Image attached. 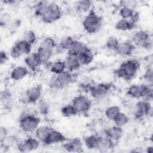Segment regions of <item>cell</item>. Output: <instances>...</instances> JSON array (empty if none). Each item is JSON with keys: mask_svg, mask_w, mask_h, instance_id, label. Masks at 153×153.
<instances>
[{"mask_svg": "<svg viewBox=\"0 0 153 153\" xmlns=\"http://www.w3.org/2000/svg\"><path fill=\"white\" fill-rule=\"evenodd\" d=\"M21 24V21L19 19H16L15 20H13L12 22L11 23L8 29H16L18 28Z\"/></svg>", "mask_w": 153, "mask_h": 153, "instance_id": "46", "label": "cell"}, {"mask_svg": "<svg viewBox=\"0 0 153 153\" xmlns=\"http://www.w3.org/2000/svg\"><path fill=\"white\" fill-rule=\"evenodd\" d=\"M131 42L134 46L142 47L146 49H151L152 45V36L148 32L140 30L136 31L131 36Z\"/></svg>", "mask_w": 153, "mask_h": 153, "instance_id": "5", "label": "cell"}, {"mask_svg": "<svg viewBox=\"0 0 153 153\" xmlns=\"http://www.w3.org/2000/svg\"><path fill=\"white\" fill-rule=\"evenodd\" d=\"M135 49V46L133 44L129 41H127L120 43L116 51L118 54L121 56H130Z\"/></svg>", "mask_w": 153, "mask_h": 153, "instance_id": "15", "label": "cell"}, {"mask_svg": "<svg viewBox=\"0 0 153 153\" xmlns=\"http://www.w3.org/2000/svg\"><path fill=\"white\" fill-rule=\"evenodd\" d=\"M64 62L66 66V71L71 72H74L76 71L81 66L79 63L78 60H77L76 57L75 56L68 55Z\"/></svg>", "mask_w": 153, "mask_h": 153, "instance_id": "22", "label": "cell"}, {"mask_svg": "<svg viewBox=\"0 0 153 153\" xmlns=\"http://www.w3.org/2000/svg\"><path fill=\"white\" fill-rule=\"evenodd\" d=\"M38 54L41 63H47L53 54V51L39 46L37 50Z\"/></svg>", "mask_w": 153, "mask_h": 153, "instance_id": "25", "label": "cell"}, {"mask_svg": "<svg viewBox=\"0 0 153 153\" xmlns=\"http://www.w3.org/2000/svg\"><path fill=\"white\" fill-rule=\"evenodd\" d=\"M102 136L97 135H90L84 138V143L88 149H99Z\"/></svg>", "mask_w": 153, "mask_h": 153, "instance_id": "20", "label": "cell"}, {"mask_svg": "<svg viewBox=\"0 0 153 153\" xmlns=\"http://www.w3.org/2000/svg\"><path fill=\"white\" fill-rule=\"evenodd\" d=\"M40 118L27 112H23L19 118V126L25 132L30 133L35 131L39 127Z\"/></svg>", "mask_w": 153, "mask_h": 153, "instance_id": "3", "label": "cell"}, {"mask_svg": "<svg viewBox=\"0 0 153 153\" xmlns=\"http://www.w3.org/2000/svg\"><path fill=\"white\" fill-rule=\"evenodd\" d=\"M62 114L66 117H69L76 115L78 113L72 104H69L63 106L61 109Z\"/></svg>", "mask_w": 153, "mask_h": 153, "instance_id": "36", "label": "cell"}, {"mask_svg": "<svg viewBox=\"0 0 153 153\" xmlns=\"http://www.w3.org/2000/svg\"><path fill=\"white\" fill-rule=\"evenodd\" d=\"M39 141L36 138L28 137L27 139L20 142L17 146V149L22 152H30L37 149L39 145Z\"/></svg>", "mask_w": 153, "mask_h": 153, "instance_id": "10", "label": "cell"}, {"mask_svg": "<svg viewBox=\"0 0 153 153\" xmlns=\"http://www.w3.org/2000/svg\"><path fill=\"white\" fill-rule=\"evenodd\" d=\"M32 45L25 39L19 40L15 43L10 50V55L14 59H17L23 54H29Z\"/></svg>", "mask_w": 153, "mask_h": 153, "instance_id": "7", "label": "cell"}, {"mask_svg": "<svg viewBox=\"0 0 153 153\" xmlns=\"http://www.w3.org/2000/svg\"><path fill=\"white\" fill-rule=\"evenodd\" d=\"M120 108L115 105L108 107L105 111V115L109 120H114L117 115L120 112Z\"/></svg>", "mask_w": 153, "mask_h": 153, "instance_id": "32", "label": "cell"}, {"mask_svg": "<svg viewBox=\"0 0 153 153\" xmlns=\"http://www.w3.org/2000/svg\"><path fill=\"white\" fill-rule=\"evenodd\" d=\"M127 94L135 99H140L143 97V84L131 85L127 90Z\"/></svg>", "mask_w": 153, "mask_h": 153, "instance_id": "23", "label": "cell"}, {"mask_svg": "<svg viewBox=\"0 0 153 153\" xmlns=\"http://www.w3.org/2000/svg\"><path fill=\"white\" fill-rule=\"evenodd\" d=\"M76 57L81 65H85L90 63L93 61L94 56L90 49L88 48L85 51L78 55Z\"/></svg>", "mask_w": 153, "mask_h": 153, "instance_id": "26", "label": "cell"}, {"mask_svg": "<svg viewBox=\"0 0 153 153\" xmlns=\"http://www.w3.org/2000/svg\"><path fill=\"white\" fill-rule=\"evenodd\" d=\"M7 136H8L7 129L4 126H1V127H0V144L3 143L5 142Z\"/></svg>", "mask_w": 153, "mask_h": 153, "instance_id": "45", "label": "cell"}, {"mask_svg": "<svg viewBox=\"0 0 153 153\" xmlns=\"http://www.w3.org/2000/svg\"><path fill=\"white\" fill-rule=\"evenodd\" d=\"M113 121L115 126L122 127L128 122L129 118L126 114L120 112Z\"/></svg>", "mask_w": 153, "mask_h": 153, "instance_id": "33", "label": "cell"}, {"mask_svg": "<svg viewBox=\"0 0 153 153\" xmlns=\"http://www.w3.org/2000/svg\"><path fill=\"white\" fill-rule=\"evenodd\" d=\"M121 7H126L133 10L137 7L138 2L136 0H123L120 2Z\"/></svg>", "mask_w": 153, "mask_h": 153, "instance_id": "42", "label": "cell"}, {"mask_svg": "<svg viewBox=\"0 0 153 153\" xmlns=\"http://www.w3.org/2000/svg\"><path fill=\"white\" fill-rule=\"evenodd\" d=\"M24 60L26 66L33 71H35L42 64L36 52L28 54Z\"/></svg>", "mask_w": 153, "mask_h": 153, "instance_id": "16", "label": "cell"}, {"mask_svg": "<svg viewBox=\"0 0 153 153\" xmlns=\"http://www.w3.org/2000/svg\"><path fill=\"white\" fill-rule=\"evenodd\" d=\"M12 21V17L9 13H4L1 14L0 19V25L1 27L8 28Z\"/></svg>", "mask_w": 153, "mask_h": 153, "instance_id": "38", "label": "cell"}, {"mask_svg": "<svg viewBox=\"0 0 153 153\" xmlns=\"http://www.w3.org/2000/svg\"><path fill=\"white\" fill-rule=\"evenodd\" d=\"M72 105L74 106L78 114H86L91 108V102L87 97L79 95L74 98Z\"/></svg>", "mask_w": 153, "mask_h": 153, "instance_id": "8", "label": "cell"}, {"mask_svg": "<svg viewBox=\"0 0 153 153\" xmlns=\"http://www.w3.org/2000/svg\"><path fill=\"white\" fill-rule=\"evenodd\" d=\"M66 139L65 136L60 131L51 129L47 139L43 144L45 145H49L54 143H62L66 141Z\"/></svg>", "mask_w": 153, "mask_h": 153, "instance_id": "12", "label": "cell"}, {"mask_svg": "<svg viewBox=\"0 0 153 153\" xmlns=\"http://www.w3.org/2000/svg\"><path fill=\"white\" fill-rule=\"evenodd\" d=\"M49 2L47 1H39L38 2L35 7V15L37 17H41L43 14L45 13L48 6Z\"/></svg>", "mask_w": 153, "mask_h": 153, "instance_id": "30", "label": "cell"}, {"mask_svg": "<svg viewBox=\"0 0 153 153\" xmlns=\"http://www.w3.org/2000/svg\"><path fill=\"white\" fill-rule=\"evenodd\" d=\"M50 71L55 75L60 74L66 71V66L64 61L57 60L51 64L50 66Z\"/></svg>", "mask_w": 153, "mask_h": 153, "instance_id": "28", "label": "cell"}, {"mask_svg": "<svg viewBox=\"0 0 153 153\" xmlns=\"http://www.w3.org/2000/svg\"><path fill=\"white\" fill-rule=\"evenodd\" d=\"M29 74L28 69L23 66H19L14 68L11 72L10 76L15 81H19L25 78Z\"/></svg>", "mask_w": 153, "mask_h": 153, "instance_id": "21", "label": "cell"}, {"mask_svg": "<svg viewBox=\"0 0 153 153\" xmlns=\"http://www.w3.org/2000/svg\"><path fill=\"white\" fill-rule=\"evenodd\" d=\"M23 39L30 43L31 45H33L35 43L36 40V36L35 32L32 30H26L24 33Z\"/></svg>", "mask_w": 153, "mask_h": 153, "instance_id": "40", "label": "cell"}, {"mask_svg": "<svg viewBox=\"0 0 153 153\" xmlns=\"http://www.w3.org/2000/svg\"><path fill=\"white\" fill-rule=\"evenodd\" d=\"M51 128L48 126H39L35 130V136L36 138L42 143H44L47 139Z\"/></svg>", "mask_w": 153, "mask_h": 153, "instance_id": "24", "label": "cell"}, {"mask_svg": "<svg viewBox=\"0 0 153 153\" xmlns=\"http://www.w3.org/2000/svg\"><path fill=\"white\" fill-rule=\"evenodd\" d=\"M38 108L40 113L42 115H46L48 112V105L44 100H39L38 102Z\"/></svg>", "mask_w": 153, "mask_h": 153, "instance_id": "44", "label": "cell"}, {"mask_svg": "<svg viewBox=\"0 0 153 153\" xmlns=\"http://www.w3.org/2000/svg\"><path fill=\"white\" fill-rule=\"evenodd\" d=\"M111 88V84L110 83H100L93 85L90 92L93 98L100 99L105 97L108 94Z\"/></svg>", "mask_w": 153, "mask_h": 153, "instance_id": "9", "label": "cell"}, {"mask_svg": "<svg viewBox=\"0 0 153 153\" xmlns=\"http://www.w3.org/2000/svg\"><path fill=\"white\" fill-rule=\"evenodd\" d=\"M62 16V12L60 7L55 2H49L45 13L41 17L45 23H51L59 20Z\"/></svg>", "mask_w": 153, "mask_h": 153, "instance_id": "6", "label": "cell"}, {"mask_svg": "<svg viewBox=\"0 0 153 153\" xmlns=\"http://www.w3.org/2000/svg\"><path fill=\"white\" fill-rule=\"evenodd\" d=\"M76 75L74 72L65 71L60 74L54 75L50 80L49 85L51 88L62 89L75 82Z\"/></svg>", "mask_w": 153, "mask_h": 153, "instance_id": "2", "label": "cell"}, {"mask_svg": "<svg viewBox=\"0 0 153 153\" xmlns=\"http://www.w3.org/2000/svg\"><path fill=\"white\" fill-rule=\"evenodd\" d=\"M19 140L18 138L15 136V135H10L8 136L6 140L3 143V145H5L7 147L10 148V147L14 146H17L18 144L19 143Z\"/></svg>", "mask_w": 153, "mask_h": 153, "instance_id": "39", "label": "cell"}, {"mask_svg": "<svg viewBox=\"0 0 153 153\" xmlns=\"http://www.w3.org/2000/svg\"><path fill=\"white\" fill-rule=\"evenodd\" d=\"M88 48V47L83 42L79 41H75L72 47L68 51V55L76 57L85 51Z\"/></svg>", "mask_w": 153, "mask_h": 153, "instance_id": "18", "label": "cell"}, {"mask_svg": "<svg viewBox=\"0 0 153 153\" xmlns=\"http://www.w3.org/2000/svg\"><path fill=\"white\" fill-rule=\"evenodd\" d=\"M42 87L38 85L27 89L25 93L26 101L28 103H33L37 102L41 95Z\"/></svg>", "mask_w": 153, "mask_h": 153, "instance_id": "11", "label": "cell"}, {"mask_svg": "<svg viewBox=\"0 0 153 153\" xmlns=\"http://www.w3.org/2000/svg\"><path fill=\"white\" fill-rule=\"evenodd\" d=\"M135 26L136 24L132 23L129 20L122 19L116 23L115 27L117 30L126 31L133 29L135 27Z\"/></svg>", "mask_w": 153, "mask_h": 153, "instance_id": "27", "label": "cell"}, {"mask_svg": "<svg viewBox=\"0 0 153 153\" xmlns=\"http://www.w3.org/2000/svg\"><path fill=\"white\" fill-rule=\"evenodd\" d=\"M105 44H106V48L108 50L116 51V50L120 44V42H119L118 39L115 36H110L107 38Z\"/></svg>", "mask_w": 153, "mask_h": 153, "instance_id": "34", "label": "cell"}, {"mask_svg": "<svg viewBox=\"0 0 153 153\" xmlns=\"http://www.w3.org/2000/svg\"><path fill=\"white\" fill-rule=\"evenodd\" d=\"M139 68V63L136 60H127L123 62L115 71V75L126 80H130L134 77Z\"/></svg>", "mask_w": 153, "mask_h": 153, "instance_id": "1", "label": "cell"}, {"mask_svg": "<svg viewBox=\"0 0 153 153\" xmlns=\"http://www.w3.org/2000/svg\"><path fill=\"white\" fill-rule=\"evenodd\" d=\"M75 40L69 36H66L62 38L59 42L58 48L60 50H69L72 46Z\"/></svg>", "mask_w": 153, "mask_h": 153, "instance_id": "29", "label": "cell"}, {"mask_svg": "<svg viewBox=\"0 0 153 153\" xmlns=\"http://www.w3.org/2000/svg\"><path fill=\"white\" fill-rule=\"evenodd\" d=\"M144 100L148 102L151 101L153 97V84H143V94Z\"/></svg>", "mask_w": 153, "mask_h": 153, "instance_id": "35", "label": "cell"}, {"mask_svg": "<svg viewBox=\"0 0 153 153\" xmlns=\"http://www.w3.org/2000/svg\"><path fill=\"white\" fill-rule=\"evenodd\" d=\"M146 152L148 153H152L153 152V148L152 146H149L146 148Z\"/></svg>", "mask_w": 153, "mask_h": 153, "instance_id": "49", "label": "cell"}, {"mask_svg": "<svg viewBox=\"0 0 153 153\" xmlns=\"http://www.w3.org/2000/svg\"><path fill=\"white\" fill-rule=\"evenodd\" d=\"M39 46L53 51L56 47V44L53 38L51 37H46L41 41Z\"/></svg>", "mask_w": 153, "mask_h": 153, "instance_id": "37", "label": "cell"}, {"mask_svg": "<svg viewBox=\"0 0 153 153\" xmlns=\"http://www.w3.org/2000/svg\"><path fill=\"white\" fill-rule=\"evenodd\" d=\"M151 106L149 102L143 100L137 102L135 105V111H134V116L136 118L139 119L146 116V113L149 107Z\"/></svg>", "mask_w": 153, "mask_h": 153, "instance_id": "17", "label": "cell"}, {"mask_svg": "<svg viewBox=\"0 0 153 153\" xmlns=\"http://www.w3.org/2000/svg\"><path fill=\"white\" fill-rule=\"evenodd\" d=\"M134 11L133 10L126 7H121L120 10V15L123 19H130L134 14Z\"/></svg>", "mask_w": 153, "mask_h": 153, "instance_id": "41", "label": "cell"}, {"mask_svg": "<svg viewBox=\"0 0 153 153\" xmlns=\"http://www.w3.org/2000/svg\"><path fill=\"white\" fill-rule=\"evenodd\" d=\"M1 102L4 109L10 110L13 105V96L9 89L5 88L1 91Z\"/></svg>", "mask_w": 153, "mask_h": 153, "instance_id": "14", "label": "cell"}, {"mask_svg": "<svg viewBox=\"0 0 153 153\" xmlns=\"http://www.w3.org/2000/svg\"><path fill=\"white\" fill-rule=\"evenodd\" d=\"M8 60V56L7 53L1 50V53H0V63L1 65H4L5 64V63Z\"/></svg>", "mask_w": 153, "mask_h": 153, "instance_id": "47", "label": "cell"}, {"mask_svg": "<svg viewBox=\"0 0 153 153\" xmlns=\"http://www.w3.org/2000/svg\"><path fill=\"white\" fill-rule=\"evenodd\" d=\"M105 136L109 137L113 141H118L123 135L122 127L114 126L107 128L105 131Z\"/></svg>", "mask_w": 153, "mask_h": 153, "instance_id": "19", "label": "cell"}, {"mask_svg": "<svg viewBox=\"0 0 153 153\" xmlns=\"http://www.w3.org/2000/svg\"><path fill=\"white\" fill-rule=\"evenodd\" d=\"M102 24V18L93 10L90 11L82 22L83 27L88 33H96L101 28Z\"/></svg>", "mask_w": 153, "mask_h": 153, "instance_id": "4", "label": "cell"}, {"mask_svg": "<svg viewBox=\"0 0 153 153\" xmlns=\"http://www.w3.org/2000/svg\"><path fill=\"white\" fill-rule=\"evenodd\" d=\"M146 116H147L148 118H152L153 116V108L151 106V105L149 107L148 109L147 110V112L146 113Z\"/></svg>", "mask_w": 153, "mask_h": 153, "instance_id": "48", "label": "cell"}, {"mask_svg": "<svg viewBox=\"0 0 153 153\" xmlns=\"http://www.w3.org/2000/svg\"><path fill=\"white\" fill-rule=\"evenodd\" d=\"M63 148L68 152H83L82 144L79 138H74L63 145Z\"/></svg>", "mask_w": 153, "mask_h": 153, "instance_id": "13", "label": "cell"}, {"mask_svg": "<svg viewBox=\"0 0 153 153\" xmlns=\"http://www.w3.org/2000/svg\"><path fill=\"white\" fill-rule=\"evenodd\" d=\"M143 78L147 84H152L153 82V70L151 67L148 68L144 74Z\"/></svg>", "mask_w": 153, "mask_h": 153, "instance_id": "43", "label": "cell"}, {"mask_svg": "<svg viewBox=\"0 0 153 153\" xmlns=\"http://www.w3.org/2000/svg\"><path fill=\"white\" fill-rule=\"evenodd\" d=\"M92 2L88 0L79 1L76 4V10L80 13H85L91 7Z\"/></svg>", "mask_w": 153, "mask_h": 153, "instance_id": "31", "label": "cell"}]
</instances>
